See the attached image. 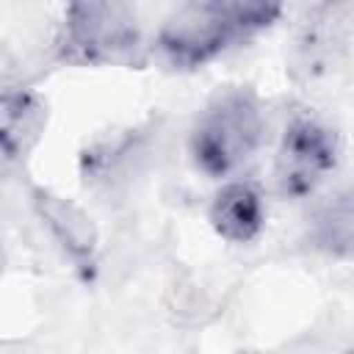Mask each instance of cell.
Returning <instances> with one entry per match:
<instances>
[{
  "instance_id": "7",
  "label": "cell",
  "mask_w": 354,
  "mask_h": 354,
  "mask_svg": "<svg viewBox=\"0 0 354 354\" xmlns=\"http://www.w3.org/2000/svg\"><path fill=\"white\" fill-rule=\"evenodd\" d=\"M210 227L230 243H249L260 235L266 224V202L263 194L243 180L227 183L210 202L207 210Z\"/></svg>"
},
{
  "instance_id": "1",
  "label": "cell",
  "mask_w": 354,
  "mask_h": 354,
  "mask_svg": "<svg viewBox=\"0 0 354 354\" xmlns=\"http://www.w3.org/2000/svg\"><path fill=\"white\" fill-rule=\"evenodd\" d=\"M282 14L277 3H185L158 30V47L174 69H196L235 41L268 28Z\"/></svg>"
},
{
  "instance_id": "8",
  "label": "cell",
  "mask_w": 354,
  "mask_h": 354,
  "mask_svg": "<svg viewBox=\"0 0 354 354\" xmlns=\"http://www.w3.org/2000/svg\"><path fill=\"white\" fill-rule=\"evenodd\" d=\"M318 238L335 254H348L351 249V196L343 191L318 216Z\"/></svg>"
},
{
  "instance_id": "4",
  "label": "cell",
  "mask_w": 354,
  "mask_h": 354,
  "mask_svg": "<svg viewBox=\"0 0 354 354\" xmlns=\"http://www.w3.org/2000/svg\"><path fill=\"white\" fill-rule=\"evenodd\" d=\"M340 144L335 130L313 116H296L285 124L274 160L277 191L288 199H304L337 169Z\"/></svg>"
},
{
  "instance_id": "2",
  "label": "cell",
  "mask_w": 354,
  "mask_h": 354,
  "mask_svg": "<svg viewBox=\"0 0 354 354\" xmlns=\"http://www.w3.org/2000/svg\"><path fill=\"white\" fill-rule=\"evenodd\" d=\"M263 141V111L260 100L252 88H227L216 94L207 108L199 113L188 152L194 166L207 177H230L235 174Z\"/></svg>"
},
{
  "instance_id": "3",
  "label": "cell",
  "mask_w": 354,
  "mask_h": 354,
  "mask_svg": "<svg viewBox=\"0 0 354 354\" xmlns=\"http://www.w3.org/2000/svg\"><path fill=\"white\" fill-rule=\"evenodd\" d=\"M58 58L77 66L138 64L141 30L124 3H72L58 33Z\"/></svg>"
},
{
  "instance_id": "6",
  "label": "cell",
  "mask_w": 354,
  "mask_h": 354,
  "mask_svg": "<svg viewBox=\"0 0 354 354\" xmlns=\"http://www.w3.org/2000/svg\"><path fill=\"white\" fill-rule=\"evenodd\" d=\"M47 108L41 97L19 83H0V158H25L44 133Z\"/></svg>"
},
{
  "instance_id": "5",
  "label": "cell",
  "mask_w": 354,
  "mask_h": 354,
  "mask_svg": "<svg viewBox=\"0 0 354 354\" xmlns=\"http://www.w3.org/2000/svg\"><path fill=\"white\" fill-rule=\"evenodd\" d=\"M33 207L53 232V238L61 243V249L69 254V260L83 271V277H91L97 268V227L91 218L64 196L47 191V188H33Z\"/></svg>"
}]
</instances>
